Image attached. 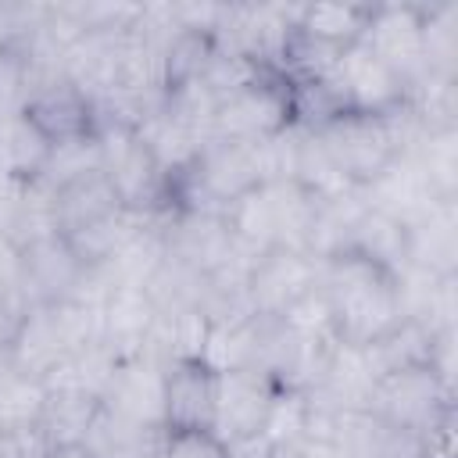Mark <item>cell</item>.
<instances>
[{"instance_id": "obj_1", "label": "cell", "mask_w": 458, "mask_h": 458, "mask_svg": "<svg viewBox=\"0 0 458 458\" xmlns=\"http://www.w3.org/2000/svg\"><path fill=\"white\" fill-rule=\"evenodd\" d=\"M322 290L329 297L340 344L369 347L404 318L397 301V276L369 258L336 254L322 261Z\"/></svg>"}, {"instance_id": "obj_2", "label": "cell", "mask_w": 458, "mask_h": 458, "mask_svg": "<svg viewBox=\"0 0 458 458\" xmlns=\"http://www.w3.org/2000/svg\"><path fill=\"white\" fill-rule=\"evenodd\" d=\"M315 204L318 200L311 193H304L293 179L261 182L225 211V222L233 229V236L254 254H268V250L308 254Z\"/></svg>"}, {"instance_id": "obj_3", "label": "cell", "mask_w": 458, "mask_h": 458, "mask_svg": "<svg viewBox=\"0 0 458 458\" xmlns=\"http://www.w3.org/2000/svg\"><path fill=\"white\" fill-rule=\"evenodd\" d=\"M293 125L290 118V82L279 72H258L233 93H225L211 118L215 140L258 143Z\"/></svg>"}, {"instance_id": "obj_4", "label": "cell", "mask_w": 458, "mask_h": 458, "mask_svg": "<svg viewBox=\"0 0 458 458\" xmlns=\"http://www.w3.org/2000/svg\"><path fill=\"white\" fill-rule=\"evenodd\" d=\"M100 172L118 190L122 204L140 215L168 211V179L143 147L140 132L132 125H100Z\"/></svg>"}, {"instance_id": "obj_5", "label": "cell", "mask_w": 458, "mask_h": 458, "mask_svg": "<svg viewBox=\"0 0 458 458\" xmlns=\"http://www.w3.org/2000/svg\"><path fill=\"white\" fill-rule=\"evenodd\" d=\"M372 411L394 429L426 437L429 429H437L444 419L454 415V390L440 383L433 369L390 372L376 383Z\"/></svg>"}, {"instance_id": "obj_6", "label": "cell", "mask_w": 458, "mask_h": 458, "mask_svg": "<svg viewBox=\"0 0 458 458\" xmlns=\"http://www.w3.org/2000/svg\"><path fill=\"white\" fill-rule=\"evenodd\" d=\"M329 93L336 97L340 111L354 114H386L401 104H408V86L401 75H394L365 43H351L336 54L333 68L322 75Z\"/></svg>"}, {"instance_id": "obj_7", "label": "cell", "mask_w": 458, "mask_h": 458, "mask_svg": "<svg viewBox=\"0 0 458 458\" xmlns=\"http://www.w3.org/2000/svg\"><path fill=\"white\" fill-rule=\"evenodd\" d=\"M422 21L426 4H372L358 43H365L394 75L404 79L408 97L426 79L422 68Z\"/></svg>"}, {"instance_id": "obj_8", "label": "cell", "mask_w": 458, "mask_h": 458, "mask_svg": "<svg viewBox=\"0 0 458 458\" xmlns=\"http://www.w3.org/2000/svg\"><path fill=\"white\" fill-rule=\"evenodd\" d=\"M318 136L326 140V147L340 161V168L351 179V186H369L397 157L394 140H390V132L383 125V114L344 111L333 122H326L318 129Z\"/></svg>"}, {"instance_id": "obj_9", "label": "cell", "mask_w": 458, "mask_h": 458, "mask_svg": "<svg viewBox=\"0 0 458 458\" xmlns=\"http://www.w3.org/2000/svg\"><path fill=\"white\" fill-rule=\"evenodd\" d=\"M279 394V383L258 369H240V372H222L218 390H215V419L211 433L229 447L250 437H261L265 415Z\"/></svg>"}, {"instance_id": "obj_10", "label": "cell", "mask_w": 458, "mask_h": 458, "mask_svg": "<svg viewBox=\"0 0 458 458\" xmlns=\"http://www.w3.org/2000/svg\"><path fill=\"white\" fill-rule=\"evenodd\" d=\"M322 283V261L301 250H268L250 272V308L258 318H283L304 293Z\"/></svg>"}, {"instance_id": "obj_11", "label": "cell", "mask_w": 458, "mask_h": 458, "mask_svg": "<svg viewBox=\"0 0 458 458\" xmlns=\"http://www.w3.org/2000/svg\"><path fill=\"white\" fill-rule=\"evenodd\" d=\"M236 236L225 215L211 211H168L165 218V254L193 268L197 276H211L236 254Z\"/></svg>"}, {"instance_id": "obj_12", "label": "cell", "mask_w": 458, "mask_h": 458, "mask_svg": "<svg viewBox=\"0 0 458 458\" xmlns=\"http://www.w3.org/2000/svg\"><path fill=\"white\" fill-rule=\"evenodd\" d=\"M21 261V293L29 304H54V301H79L89 268L75 258L64 236H47L25 250Z\"/></svg>"}, {"instance_id": "obj_13", "label": "cell", "mask_w": 458, "mask_h": 458, "mask_svg": "<svg viewBox=\"0 0 458 458\" xmlns=\"http://www.w3.org/2000/svg\"><path fill=\"white\" fill-rule=\"evenodd\" d=\"M21 114L50 143H64V140H79V136H93L97 132L93 100L68 79H50L43 86H32L29 97H25Z\"/></svg>"}, {"instance_id": "obj_14", "label": "cell", "mask_w": 458, "mask_h": 458, "mask_svg": "<svg viewBox=\"0 0 458 458\" xmlns=\"http://www.w3.org/2000/svg\"><path fill=\"white\" fill-rule=\"evenodd\" d=\"M165 372L168 369L147 354L118 361L100 404L140 426H165Z\"/></svg>"}, {"instance_id": "obj_15", "label": "cell", "mask_w": 458, "mask_h": 458, "mask_svg": "<svg viewBox=\"0 0 458 458\" xmlns=\"http://www.w3.org/2000/svg\"><path fill=\"white\" fill-rule=\"evenodd\" d=\"M154 315H157V308H154V301L147 297L143 286L111 290L100 301V347L114 361L140 358L147 351Z\"/></svg>"}, {"instance_id": "obj_16", "label": "cell", "mask_w": 458, "mask_h": 458, "mask_svg": "<svg viewBox=\"0 0 458 458\" xmlns=\"http://www.w3.org/2000/svg\"><path fill=\"white\" fill-rule=\"evenodd\" d=\"M218 376L204 361H179L165 372V429H208L215 419Z\"/></svg>"}, {"instance_id": "obj_17", "label": "cell", "mask_w": 458, "mask_h": 458, "mask_svg": "<svg viewBox=\"0 0 458 458\" xmlns=\"http://www.w3.org/2000/svg\"><path fill=\"white\" fill-rule=\"evenodd\" d=\"M358 190H361L369 208H376V211H383V215H390V218H397L404 225H411L433 204H440V197L429 190L426 175L419 172V165L408 154L394 157L369 186H358Z\"/></svg>"}, {"instance_id": "obj_18", "label": "cell", "mask_w": 458, "mask_h": 458, "mask_svg": "<svg viewBox=\"0 0 458 458\" xmlns=\"http://www.w3.org/2000/svg\"><path fill=\"white\" fill-rule=\"evenodd\" d=\"M54 208H57V233L61 236H72V233H82V229H93V225H104L111 218H118L122 211H129L118 197V190L111 186V179L97 168V172H86L64 186L54 190Z\"/></svg>"}, {"instance_id": "obj_19", "label": "cell", "mask_w": 458, "mask_h": 458, "mask_svg": "<svg viewBox=\"0 0 458 458\" xmlns=\"http://www.w3.org/2000/svg\"><path fill=\"white\" fill-rule=\"evenodd\" d=\"M376 383H379V376L369 361V351L351 347V344H336V351L326 365V376L318 379L315 390H308V397H315L329 408H340V411H361V408L372 411Z\"/></svg>"}, {"instance_id": "obj_20", "label": "cell", "mask_w": 458, "mask_h": 458, "mask_svg": "<svg viewBox=\"0 0 458 458\" xmlns=\"http://www.w3.org/2000/svg\"><path fill=\"white\" fill-rule=\"evenodd\" d=\"M408 265L458 276V200H440L408 225Z\"/></svg>"}, {"instance_id": "obj_21", "label": "cell", "mask_w": 458, "mask_h": 458, "mask_svg": "<svg viewBox=\"0 0 458 458\" xmlns=\"http://www.w3.org/2000/svg\"><path fill=\"white\" fill-rule=\"evenodd\" d=\"M136 132H140L143 147L150 150V157L157 161V168L165 172L168 186H172V179H179V175L197 161L200 147L208 143V136H200L193 125H186L182 118H175L165 104H161L154 114H147V118L136 125Z\"/></svg>"}, {"instance_id": "obj_22", "label": "cell", "mask_w": 458, "mask_h": 458, "mask_svg": "<svg viewBox=\"0 0 458 458\" xmlns=\"http://www.w3.org/2000/svg\"><path fill=\"white\" fill-rule=\"evenodd\" d=\"M208 336V318L197 304H179V308H157L150 336H147V358L168 365L179 361H200Z\"/></svg>"}, {"instance_id": "obj_23", "label": "cell", "mask_w": 458, "mask_h": 458, "mask_svg": "<svg viewBox=\"0 0 458 458\" xmlns=\"http://www.w3.org/2000/svg\"><path fill=\"white\" fill-rule=\"evenodd\" d=\"M97 411H100V397H93V394H86L79 386L47 383V401H43V415H39V437L47 440L50 451L75 447V444L86 440Z\"/></svg>"}, {"instance_id": "obj_24", "label": "cell", "mask_w": 458, "mask_h": 458, "mask_svg": "<svg viewBox=\"0 0 458 458\" xmlns=\"http://www.w3.org/2000/svg\"><path fill=\"white\" fill-rule=\"evenodd\" d=\"M344 254L369 258L379 268L397 276L408 265V225L365 204L361 215L354 218V229H351V240H347Z\"/></svg>"}, {"instance_id": "obj_25", "label": "cell", "mask_w": 458, "mask_h": 458, "mask_svg": "<svg viewBox=\"0 0 458 458\" xmlns=\"http://www.w3.org/2000/svg\"><path fill=\"white\" fill-rule=\"evenodd\" d=\"M200 361L215 376L258 369L261 365V318L254 315V318H240V322H208Z\"/></svg>"}, {"instance_id": "obj_26", "label": "cell", "mask_w": 458, "mask_h": 458, "mask_svg": "<svg viewBox=\"0 0 458 458\" xmlns=\"http://www.w3.org/2000/svg\"><path fill=\"white\" fill-rule=\"evenodd\" d=\"M372 4H297L293 29L322 47L347 50L361 39Z\"/></svg>"}, {"instance_id": "obj_27", "label": "cell", "mask_w": 458, "mask_h": 458, "mask_svg": "<svg viewBox=\"0 0 458 458\" xmlns=\"http://www.w3.org/2000/svg\"><path fill=\"white\" fill-rule=\"evenodd\" d=\"M433 344L437 333H429L426 326L401 318L386 336H379L376 344H369V361L376 369V376H390V372H404V369H429L433 361Z\"/></svg>"}, {"instance_id": "obj_28", "label": "cell", "mask_w": 458, "mask_h": 458, "mask_svg": "<svg viewBox=\"0 0 458 458\" xmlns=\"http://www.w3.org/2000/svg\"><path fill=\"white\" fill-rule=\"evenodd\" d=\"M293 182L311 193L315 200H326V197H340L351 186V179L344 175L340 161L333 157V150L326 147V140L318 136V129H301V140H297V161H293Z\"/></svg>"}, {"instance_id": "obj_29", "label": "cell", "mask_w": 458, "mask_h": 458, "mask_svg": "<svg viewBox=\"0 0 458 458\" xmlns=\"http://www.w3.org/2000/svg\"><path fill=\"white\" fill-rule=\"evenodd\" d=\"M47 401V383L25 376L11 365H0V437H18L39 429Z\"/></svg>"}, {"instance_id": "obj_30", "label": "cell", "mask_w": 458, "mask_h": 458, "mask_svg": "<svg viewBox=\"0 0 458 458\" xmlns=\"http://www.w3.org/2000/svg\"><path fill=\"white\" fill-rule=\"evenodd\" d=\"M50 154V140L18 111L0 118V172L11 179H39Z\"/></svg>"}, {"instance_id": "obj_31", "label": "cell", "mask_w": 458, "mask_h": 458, "mask_svg": "<svg viewBox=\"0 0 458 458\" xmlns=\"http://www.w3.org/2000/svg\"><path fill=\"white\" fill-rule=\"evenodd\" d=\"M426 175L429 190L440 200H458V125L426 129V136L408 154Z\"/></svg>"}, {"instance_id": "obj_32", "label": "cell", "mask_w": 458, "mask_h": 458, "mask_svg": "<svg viewBox=\"0 0 458 458\" xmlns=\"http://www.w3.org/2000/svg\"><path fill=\"white\" fill-rule=\"evenodd\" d=\"M157 429H165V426H140V422H132V419H125V415H118V411L100 404V411H97L82 447L93 458H129Z\"/></svg>"}, {"instance_id": "obj_33", "label": "cell", "mask_w": 458, "mask_h": 458, "mask_svg": "<svg viewBox=\"0 0 458 458\" xmlns=\"http://www.w3.org/2000/svg\"><path fill=\"white\" fill-rule=\"evenodd\" d=\"M308 437V394L301 390H286L279 386L265 426H261V440L276 451V454H290L293 447H301Z\"/></svg>"}, {"instance_id": "obj_34", "label": "cell", "mask_w": 458, "mask_h": 458, "mask_svg": "<svg viewBox=\"0 0 458 458\" xmlns=\"http://www.w3.org/2000/svg\"><path fill=\"white\" fill-rule=\"evenodd\" d=\"M97 168H100V143H97V132H93V136L50 143V154H47V165H43L39 179L57 190V186H64V182H72L86 172H97Z\"/></svg>"}, {"instance_id": "obj_35", "label": "cell", "mask_w": 458, "mask_h": 458, "mask_svg": "<svg viewBox=\"0 0 458 458\" xmlns=\"http://www.w3.org/2000/svg\"><path fill=\"white\" fill-rule=\"evenodd\" d=\"M50 4H7L0 0V54H21L47 25Z\"/></svg>"}, {"instance_id": "obj_36", "label": "cell", "mask_w": 458, "mask_h": 458, "mask_svg": "<svg viewBox=\"0 0 458 458\" xmlns=\"http://www.w3.org/2000/svg\"><path fill=\"white\" fill-rule=\"evenodd\" d=\"M161 458H225V444L208 429H165Z\"/></svg>"}, {"instance_id": "obj_37", "label": "cell", "mask_w": 458, "mask_h": 458, "mask_svg": "<svg viewBox=\"0 0 458 458\" xmlns=\"http://www.w3.org/2000/svg\"><path fill=\"white\" fill-rule=\"evenodd\" d=\"M25 64L18 54H0V118L18 114L25 107Z\"/></svg>"}, {"instance_id": "obj_38", "label": "cell", "mask_w": 458, "mask_h": 458, "mask_svg": "<svg viewBox=\"0 0 458 458\" xmlns=\"http://www.w3.org/2000/svg\"><path fill=\"white\" fill-rule=\"evenodd\" d=\"M25 311H29V301L18 290H0V365L11 354V344L25 322Z\"/></svg>"}, {"instance_id": "obj_39", "label": "cell", "mask_w": 458, "mask_h": 458, "mask_svg": "<svg viewBox=\"0 0 458 458\" xmlns=\"http://www.w3.org/2000/svg\"><path fill=\"white\" fill-rule=\"evenodd\" d=\"M50 458H93L82 444H75V447H57V451H50Z\"/></svg>"}]
</instances>
